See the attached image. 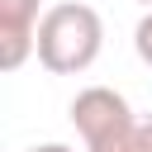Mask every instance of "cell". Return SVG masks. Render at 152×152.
Returning a JSON list of instances; mask_svg holds the SVG:
<instances>
[{"label":"cell","instance_id":"1","mask_svg":"<svg viewBox=\"0 0 152 152\" xmlns=\"http://www.w3.org/2000/svg\"><path fill=\"white\" fill-rule=\"evenodd\" d=\"M104 48V19L81 0H57L38 24V62L52 76H81Z\"/></svg>","mask_w":152,"mask_h":152},{"label":"cell","instance_id":"2","mask_svg":"<svg viewBox=\"0 0 152 152\" xmlns=\"http://www.w3.org/2000/svg\"><path fill=\"white\" fill-rule=\"evenodd\" d=\"M133 119H138V114L128 109V100H124L114 86H86V90H76V100H71V124H76L86 152L100 147V142H109V138H114L119 128H128Z\"/></svg>","mask_w":152,"mask_h":152},{"label":"cell","instance_id":"3","mask_svg":"<svg viewBox=\"0 0 152 152\" xmlns=\"http://www.w3.org/2000/svg\"><path fill=\"white\" fill-rule=\"evenodd\" d=\"M38 0H0V66L19 71L38 52Z\"/></svg>","mask_w":152,"mask_h":152},{"label":"cell","instance_id":"4","mask_svg":"<svg viewBox=\"0 0 152 152\" xmlns=\"http://www.w3.org/2000/svg\"><path fill=\"white\" fill-rule=\"evenodd\" d=\"M90 152H152V114H138L128 128H119L109 142H100Z\"/></svg>","mask_w":152,"mask_h":152},{"label":"cell","instance_id":"5","mask_svg":"<svg viewBox=\"0 0 152 152\" xmlns=\"http://www.w3.org/2000/svg\"><path fill=\"white\" fill-rule=\"evenodd\" d=\"M133 52H138V62L142 66H152V10L138 19V28H133Z\"/></svg>","mask_w":152,"mask_h":152},{"label":"cell","instance_id":"6","mask_svg":"<svg viewBox=\"0 0 152 152\" xmlns=\"http://www.w3.org/2000/svg\"><path fill=\"white\" fill-rule=\"evenodd\" d=\"M24 152H76V147H66V142H38V147H24Z\"/></svg>","mask_w":152,"mask_h":152},{"label":"cell","instance_id":"7","mask_svg":"<svg viewBox=\"0 0 152 152\" xmlns=\"http://www.w3.org/2000/svg\"><path fill=\"white\" fill-rule=\"evenodd\" d=\"M138 5H147V10H152V0H138Z\"/></svg>","mask_w":152,"mask_h":152}]
</instances>
